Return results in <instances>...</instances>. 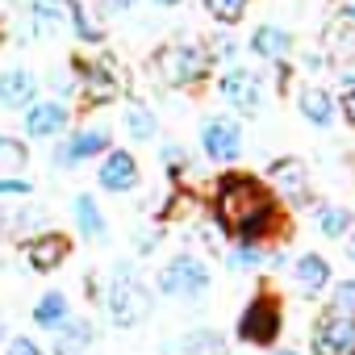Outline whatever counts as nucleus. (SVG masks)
<instances>
[{
  "mask_svg": "<svg viewBox=\"0 0 355 355\" xmlns=\"http://www.w3.org/2000/svg\"><path fill=\"white\" fill-rule=\"evenodd\" d=\"M214 214H218V226L226 234H234L239 243H263V234L280 218V205L263 180L230 171V175H222V184L214 193Z\"/></svg>",
  "mask_w": 355,
  "mask_h": 355,
  "instance_id": "nucleus-1",
  "label": "nucleus"
},
{
  "mask_svg": "<svg viewBox=\"0 0 355 355\" xmlns=\"http://www.w3.org/2000/svg\"><path fill=\"white\" fill-rule=\"evenodd\" d=\"M105 309L117 326H138L146 313H150V293L146 284L134 276V268L121 259L113 268V280H109V293H105Z\"/></svg>",
  "mask_w": 355,
  "mask_h": 355,
  "instance_id": "nucleus-2",
  "label": "nucleus"
},
{
  "mask_svg": "<svg viewBox=\"0 0 355 355\" xmlns=\"http://www.w3.org/2000/svg\"><path fill=\"white\" fill-rule=\"evenodd\" d=\"M159 293L163 297H175V301H197V297L209 293V268L197 255H189V251L171 255L159 268Z\"/></svg>",
  "mask_w": 355,
  "mask_h": 355,
  "instance_id": "nucleus-3",
  "label": "nucleus"
},
{
  "mask_svg": "<svg viewBox=\"0 0 355 355\" xmlns=\"http://www.w3.org/2000/svg\"><path fill=\"white\" fill-rule=\"evenodd\" d=\"M159 80L167 84V88H193V84H201L205 76H209V55L201 51V46H193V42H175V46H163L159 51Z\"/></svg>",
  "mask_w": 355,
  "mask_h": 355,
  "instance_id": "nucleus-4",
  "label": "nucleus"
},
{
  "mask_svg": "<svg viewBox=\"0 0 355 355\" xmlns=\"http://www.w3.org/2000/svg\"><path fill=\"white\" fill-rule=\"evenodd\" d=\"M280 326H284V313H280V301L268 297V293H255L247 301V309L239 313V338L251 343V347H268L280 338Z\"/></svg>",
  "mask_w": 355,
  "mask_h": 355,
  "instance_id": "nucleus-5",
  "label": "nucleus"
},
{
  "mask_svg": "<svg viewBox=\"0 0 355 355\" xmlns=\"http://www.w3.org/2000/svg\"><path fill=\"white\" fill-rule=\"evenodd\" d=\"M71 67H76L80 92H84L88 105H105V101H113L121 92V71H117L113 59H105V55L101 59H76Z\"/></svg>",
  "mask_w": 355,
  "mask_h": 355,
  "instance_id": "nucleus-6",
  "label": "nucleus"
},
{
  "mask_svg": "<svg viewBox=\"0 0 355 355\" xmlns=\"http://www.w3.org/2000/svg\"><path fill=\"white\" fill-rule=\"evenodd\" d=\"M218 92H222V101H226L230 109H239L243 117H255V113L263 109V80H259L251 67H230V71L222 76Z\"/></svg>",
  "mask_w": 355,
  "mask_h": 355,
  "instance_id": "nucleus-7",
  "label": "nucleus"
},
{
  "mask_svg": "<svg viewBox=\"0 0 355 355\" xmlns=\"http://www.w3.org/2000/svg\"><path fill=\"white\" fill-rule=\"evenodd\" d=\"M201 150L214 163H239L243 159V130L234 117H205L201 121Z\"/></svg>",
  "mask_w": 355,
  "mask_h": 355,
  "instance_id": "nucleus-8",
  "label": "nucleus"
},
{
  "mask_svg": "<svg viewBox=\"0 0 355 355\" xmlns=\"http://www.w3.org/2000/svg\"><path fill=\"white\" fill-rule=\"evenodd\" d=\"M309 351L313 355H355V318L326 309L309 334Z\"/></svg>",
  "mask_w": 355,
  "mask_h": 355,
  "instance_id": "nucleus-9",
  "label": "nucleus"
},
{
  "mask_svg": "<svg viewBox=\"0 0 355 355\" xmlns=\"http://www.w3.org/2000/svg\"><path fill=\"white\" fill-rule=\"evenodd\" d=\"M268 180H272L276 201H288V205H309L313 201L309 197V167L301 159H276Z\"/></svg>",
  "mask_w": 355,
  "mask_h": 355,
  "instance_id": "nucleus-10",
  "label": "nucleus"
},
{
  "mask_svg": "<svg viewBox=\"0 0 355 355\" xmlns=\"http://www.w3.org/2000/svg\"><path fill=\"white\" fill-rule=\"evenodd\" d=\"M142 171H138V159L130 150H105L101 155V167H96V184L105 193H130L138 189Z\"/></svg>",
  "mask_w": 355,
  "mask_h": 355,
  "instance_id": "nucleus-11",
  "label": "nucleus"
},
{
  "mask_svg": "<svg viewBox=\"0 0 355 355\" xmlns=\"http://www.w3.org/2000/svg\"><path fill=\"white\" fill-rule=\"evenodd\" d=\"M21 121H26V134L30 138H59L71 125V109L63 101H34L21 113Z\"/></svg>",
  "mask_w": 355,
  "mask_h": 355,
  "instance_id": "nucleus-12",
  "label": "nucleus"
},
{
  "mask_svg": "<svg viewBox=\"0 0 355 355\" xmlns=\"http://www.w3.org/2000/svg\"><path fill=\"white\" fill-rule=\"evenodd\" d=\"M67 255H71V239L59 234V230L34 234V239L26 243V259H30L34 272H59V268L67 263Z\"/></svg>",
  "mask_w": 355,
  "mask_h": 355,
  "instance_id": "nucleus-13",
  "label": "nucleus"
},
{
  "mask_svg": "<svg viewBox=\"0 0 355 355\" xmlns=\"http://www.w3.org/2000/svg\"><path fill=\"white\" fill-rule=\"evenodd\" d=\"M34 101H38V76H34L30 67H9V71H0V109L26 113Z\"/></svg>",
  "mask_w": 355,
  "mask_h": 355,
  "instance_id": "nucleus-14",
  "label": "nucleus"
},
{
  "mask_svg": "<svg viewBox=\"0 0 355 355\" xmlns=\"http://www.w3.org/2000/svg\"><path fill=\"white\" fill-rule=\"evenodd\" d=\"M105 150H109V134L96 130V125H88V130H76V134L55 150V163H59V167H76V163L96 159V155H105Z\"/></svg>",
  "mask_w": 355,
  "mask_h": 355,
  "instance_id": "nucleus-15",
  "label": "nucleus"
},
{
  "mask_svg": "<svg viewBox=\"0 0 355 355\" xmlns=\"http://www.w3.org/2000/svg\"><path fill=\"white\" fill-rule=\"evenodd\" d=\"M59 26H67V0H30V34L51 38Z\"/></svg>",
  "mask_w": 355,
  "mask_h": 355,
  "instance_id": "nucleus-16",
  "label": "nucleus"
},
{
  "mask_svg": "<svg viewBox=\"0 0 355 355\" xmlns=\"http://www.w3.org/2000/svg\"><path fill=\"white\" fill-rule=\"evenodd\" d=\"M293 280H297L305 293H322V288L330 284V263H326V255H318V251L297 255V263H293Z\"/></svg>",
  "mask_w": 355,
  "mask_h": 355,
  "instance_id": "nucleus-17",
  "label": "nucleus"
},
{
  "mask_svg": "<svg viewBox=\"0 0 355 355\" xmlns=\"http://www.w3.org/2000/svg\"><path fill=\"white\" fill-rule=\"evenodd\" d=\"M251 51L259 55V59H288V51H293V34L288 30H280V26H259L255 34H251Z\"/></svg>",
  "mask_w": 355,
  "mask_h": 355,
  "instance_id": "nucleus-18",
  "label": "nucleus"
},
{
  "mask_svg": "<svg viewBox=\"0 0 355 355\" xmlns=\"http://www.w3.org/2000/svg\"><path fill=\"white\" fill-rule=\"evenodd\" d=\"M71 218H76V230H80L84 239H92V243H96V239H105V230H109V226H105L101 205H96L88 193H80V197L71 201Z\"/></svg>",
  "mask_w": 355,
  "mask_h": 355,
  "instance_id": "nucleus-19",
  "label": "nucleus"
},
{
  "mask_svg": "<svg viewBox=\"0 0 355 355\" xmlns=\"http://www.w3.org/2000/svg\"><path fill=\"white\" fill-rule=\"evenodd\" d=\"M67 26H71V34H76L80 42H88V46H101V42H105V30L96 26V17L88 13L84 0H67Z\"/></svg>",
  "mask_w": 355,
  "mask_h": 355,
  "instance_id": "nucleus-20",
  "label": "nucleus"
},
{
  "mask_svg": "<svg viewBox=\"0 0 355 355\" xmlns=\"http://www.w3.org/2000/svg\"><path fill=\"white\" fill-rule=\"evenodd\" d=\"M297 109H301V117L313 121L318 130H326V125L334 121V101H330L322 88H305V92L297 96Z\"/></svg>",
  "mask_w": 355,
  "mask_h": 355,
  "instance_id": "nucleus-21",
  "label": "nucleus"
},
{
  "mask_svg": "<svg viewBox=\"0 0 355 355\" xmlns=\"http://www.w3.org/2000/svg\"><path fill=\"white\" fill-rule=\"evenodd\" d=\"M88 343H92V322H84V318H71V322H63V326H59L55 355H80Z\"/></svg>",
  "mask_w": 355,
  "mask_h": 355,
  "instance_id": "nucleus-22",
  "label": "nucleus"
},
{
  "mask_svg": "<svg viewBox=\"0 0 355 355\" xmlns=\"http://www.w3.org/2000/svg\"><path fill=\"white\" fill-rule=\"evenodd\" d=\"M34 322L38 326H46V330H59L63 322H67V297L55 288V293H46L38 305H34Z\"/></svg>",
  "mask_w": 355,
  "mask_h": 355,
  "instance_id": "nucleus-23",
  "label": "nucleus"
},
{
  "mask_svg": "<svg viewBox=\"0 0 355 355\" xmlns=\"http://www.w3.org/2000/svg\"><path fill=\"white\" fill-rule=\"evenodd\" d=\"M125 134L138 138V142H150V138L159 134V117H155L146 105H130V109H125Z\"/></svg>",
  "mask_w": 355,
  "mask_h": 355,
  "instance_id": "nucleus-24",
  "label": "nucleus"
},
{
  "mask_svg": "<svg viewBox=\"0 0 355 355\" xmlns=\"http://www.w3.org/2000/svg\"><path fill=\"white\" fill-rule=\"evenodd\" d=\"M318 234H326V239H347V234H351V209H347V205H326V209H318Z\"/></svg>",
  "mask_w": 355,
  "mask_h": 355,
  "instance_id": "nucleus-25",
  "label": "nucleus"
},
{
  "mask_svg": "<svg viewBox=\"0 0 355 355\" xmlns=\"http://www.w3.org/2000/svg\"><path fill=\"white\" fill-rule=\"evenodd\" d=\"M226 263H230V272H251V268H263L268 263V251L259 243H234L226 251Z\"/></svg>",
  "mask_w": 355,
  "mask_h": 355,
  "instance_id": "nucleus-26",
  "label": "nucleus"
},
{
  "mask_svg": "<svg viewBox=\"0 0 355 355\" xmlns=\"http://www.w3.org/2000/svg\"><path fill=\"white\" fill-rule=\"evenodd\" d=\"M201 5H205V13H209L214 21L234 26V21L247 17V5H251V0H201Z\"/></svg>",
  "mask_w": 355,
  "mask_h": 355,
  "instance_id": "nucleus-27",
  "label": "nucleus"
},
{
  "mask_svg": "<svg viewBox=\"0 0 355 355\" xmlns=\"http://www.w3.org/2000/svg\"><path fill=\"white\" fill-rule=\"evenodd\" d=\"M184 351H189V355H222L226 343H222L214 330H193V334L184 338Z\"/></svg>",
  "mask_w": 355,
  "mask_h": 355,
  "instance_id": "nucleus-28",
  "label": "nucleus"
},
{
  "mask_svg": "<svg viewBox=\"0 0 355 355\" xmlns=\"http://www.w3.org/2000/svg\"><path fill=\"white\" fill-rule=\"evenodd\" d=\"M330 313L355 318V280H338V284H334V293H330Z\"/></svg>",
  "mask_w": 355,
  "mask_h": 355,
  "instance_id": "nucleus-29",
  "label": "nucleus"
},
{
  "mask_svg": "<svg viewBox=\"0 0 355 355\" xmlns=\"http://www.w3.org/2000/svg\"><path fill=\"white\" fill-rule=\"evenodd\" d=\"M0 163H5V167H26V163H30L26 142H17V138H9V134H0Z\"/></svg>",
  "mask_w": 355,
  "mask_h": 355,
  "instance_id": "nucleus-30",
  "label": "nucleus"
},
{
  "mask_svg": "<svg viewBox=\"0 0 355 355\" xmlns=\"http://www.w3.org/2000/svg\"><path fill=\"white\" fill-rule=\"evenodd\" d=\"M0 197H30V180H21V175H0Z\"/></svg>",
  "mask_w": 355,
  "mask_h": 355,
  "instance_id": "nucleus-31",
  "label": "nucleus"
},
{
  "mask_svg": "<svg viewBox=\"0 0 355 355\" xmlns=\"http://www.w3.org/2000/svg\"><path fill=\"white\" fill-rule=\"evenodd\" d=\"M159 155H163L167 171H184V167H189V159H184V146H175V142H167V146H163Z\"/></svg>",
  "mask_w": 355,
  "mask_h": 355,
  "instance_id": "nucleus-32",
  "label": "nucleus"
},
{
  "mask_svg": "<svg viewBox=\"0 0 355 355\" xmlns=\"http://www.w3.org/2000/svg\"><path fill=\"white\" fill-rule=\"evenodd\" d=\"M9 355H46L34 338H26V334H13L9 338Z\"/></svg>",
  "mask_w": 355,
  "mask_h": 355,
  "instance_id": "nucleus-33",
  "label": "nucleus"
},
{
  "mask_svg": "<svg viewBox=\"0 0 355 355\" xmlns=\"http://www.w3.org/2000/svg\"><path fill=\"white\" fill-rule=\"evenodd\" d=\"M330 46H334V51H338V46H343V51H347V55H351V51H355V38H351V26H347V21H343V26H334V30H330Z\"/></svg>",
  "mask_w": 355,
  "mask_h": 355,
  "instance_id": "nucleus-34",
  "label": "nucleus"
},
{
  "mask_svg": "<svg viewBox=\"0 0 355 355\" xmlns=\"http://www.w3.org/2000/svg\"><path fill=\"white\" fill-rule=\"evenodd\" d=\"M138 0H101V13H130Z\"/></svg>",
  "mask_w": 355,
  "mask_h": 355,
  "instance_id": "nucleus-35",
  "label": "nucleus"
},
{
  "mask_svg": "<svg viewBox=\"0 0 355 355\" xmlns=\"http://www.w3.org/2000/svg\"><path fill=\"white\" fill-rule=\"evenodd\" d=\"M343 117L355 125V88H351V92H343Z\"/></svg>",
  "mask_w": 355,
  "mask_h": 355,
  "instance_id": "nucleus-36",
  "label": "nucleus"
},
{
  "mask_svg": "<svg viewBox=\"0 0 355 355\" xmlns=\"http://www.w3.org/2000/svg\"><path fill=\"white\" fill-rule=\"evenodd\" d=\"M343 17H347V21H355V0H343Z\"/></svg>",
  "mask_w": 355,
  "mask_h": 355,
  "instance_id": "nucleus-37",
  "label": "nucleus"
},
{
  "mask_svg": "<svg viewBox=\"0 0 355 355\" xmlns=\"http://www.w3.org/2000/svg\"><path fill=\"white\" fill-rule=\"evenodd\" d=\"M13 222H9V214H5V205H0V239H5V230H9Z\"/></svg>",
  "mask_w": 355,
  "mask_h": 355,
  "instance_id": "nucleus-38",
  "label": "nucleus"
},
{
  "mask_svg": "<svg viewBox=\"0 0 355 355\" xmlns=\"http://www.w3.org/2000/svg\"><path fill=\"white\" fill-rule=\"evenodd\" d=\"M347 255H351V259H355V230H351V234H347Z\"/></svg>",
  "mask_w": 355,
  "mask_h": 355,
  "instance_id": "nucleus-39",
  "label": "nucleus"
},
{
  "mask_svg": "<svg viewBox=\"0 0 355 355\" xmlns=\"http://www.w3.org/2000/svg\"><path fill=\"white\" fill-rule=\"evenodd\" d=\"M268 355H301V351H293V347H276V351H268Z\"/></svg>",
  "mask_w": 355,
  "mask_h": 355,
  "instance_id": "nucleus-40",
  "label": "nucleus"
},
{
  "mask_svg": "<svg viewBox=\"0 0 355 355\" xmlns=\"http://www.w3.org/2000/svg\"><path fill=\"white\" fill-rule=\"evenodd\" d=\"M155 5H159V9H175V5H180V0H155Z\"/></svg>",
  "mask_w": 355,
  "mask_h": 355,
  "instance_id": "nucleus-41",
  "label": "nucleus"
}]
</instances>
